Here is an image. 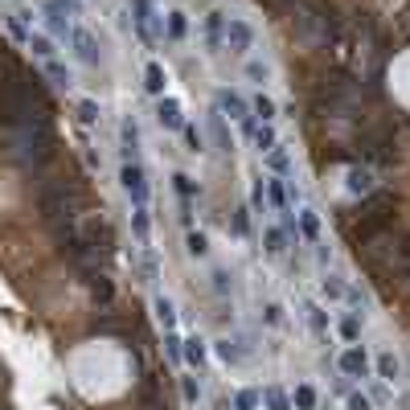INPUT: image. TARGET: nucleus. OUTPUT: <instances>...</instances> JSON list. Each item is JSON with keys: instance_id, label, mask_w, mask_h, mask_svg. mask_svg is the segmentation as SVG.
Wrapping results in <instances>:
<instances>
[{"instance_id": "nucleus-2", "label": "nucleus", "mask_w": 410, "mask_h": 410, "mask_svg": "<svg viewBox=\"0 0 410 410\" xmlns=\"http://www.w3.org/2000/svg\"><path fill=\"white\" fill-rule=\"evenodd\" d=\"M341 370H345L349 378H366V370H370V361H366V353H361V349H349V353L341 357Z\"/></svg>"}, {"instance_id": "nucleus-7", "label": "nucleus", "mask_w": 410, "mask_h": 410, "mask_svg": "<svg viewBox=\"0 0 410 410\" xmlns=\"http://www.w3.org/2000/svg\"><path fill=\"white\" fill-rule=\"evenodd\" d=\"M341 333H345V337H349V341H357V333H361V324H357V320H353V316H349V320H345V324H341Z\"/></svg>"}, {"instance_id": "nucleus-10", "label": "nucleus", "mask_w": 410, "mask_h": 410, "mask_svg": "<svg viewBox=\"0 0 410 410\" xmlns=\"http://www.w3.org/2000/svg\"><path fill=\"white\" fill-rule=\"evenodd\" d=\"M197 394H201V390H197V382H193V378H185V398H189V402H197Z\"/></svg>"}, {"instance_id": "nucleus-6", "label": "nucleus", "mask_w": 410, "mask_h": 410, "mask_svg": "<svg viewBox=\"0 0 410 410\" xmlns=\"http://www.w3.org/2000/svg\"><path fill=\"white\" fill-rule=\"evenodd\" d=\"M185 357H189L193 366H201V357H205V353H201V341H189V349H185Z\"/></svg>"}, {"instance_id": "nucleus-8", "label": "nucleus", "mask_w": 410, "mask_h": 410, "mask_svg": "<svg viewBox=\"0 0 410 410\" xmlns=\"http://www.w3.org/2000/svg\"><path fill=\"white\" fill-rule=\"evenodd\" d=\"M378 370H382V378H394V374H398V366H394V357H382V361H378Z\"/></svg>"}, {"instance_id": "nucleus-4", "label": "nucleus", "mask_w": 410, "mask_h": 410, "mask_svg": "<svg viewBox=\"0 0 410 410\" xmlns=\"http://www.w3.org/2000/svg\"><path fill=\"white\" fill-rule=\"evenodd\" d=\"M296 407L312 410L316 407V390H312V386H300V390H296Z\"/></svg>"}, {"instance_id": "nucleus-5", "label": "nucleus", "mask_w": 410, "mask_h": 410, "mask_svg": "<svg viewBox=\"0 0 410 410\" xmlns=\"http://www.w3.org/2000/svg\"><path fill=\"white\" fill-rule=\"evenodd\" d=\"M234 407H238V410H255V407H259V394H251V390H242V394L234 398Z\"/></svg>"}, {"instance_id": "nucleus-3", "label": "nucleus", "mask_w": 410, "mask_h": 410, "mask_svg": "<svg viewBox=\"0 0 410 410\" xmlns=\"http://www.w3.org/2000/svg\"><path fill=\"white\" fill-rule=\"evenodd\" d=\"M263 398H267V407H271V410H292V402L283 398V390H275V386H271V390H267Z\"/></svg>"}, {"instance_id": "nucleus-12", "label": "nucleus", "mask_w": 410, "mask_h": 410, "mask_svg": "<svg viewBox=\"0 0 410 410\" xmlns=\"http://www.w3.org/2000/svg\"><path fill=\"white\" fill-rule=\"evenodd\" d=\"M349 410H370V402H366L361 394H353V398H349Z\"/></svg>"}, {"instance_id": "nucleus-1", "label": "nucleus", "mask_w": 410, "mask_h": 410, "mask_svg": "<svg viewBox=\"0 0 410 410\" xmlns=\"http://www.w3.org/2000/svg\"><path fill=\"white\" fill-rule=\"evenodd\" d=\"M390 222H394V197H390V193H378L374 201H366L361 226H353V242H374Z\"/></svg>"}, {"instance_id": "nucleus-11", "label": "nucleus", "mask_w": 410, "mask_h": 410, "mask_svg": "<svg viewBox=\"0 0 410 410\" xmlns=\"http://www.w3.org/2000/svg\"><path fill=\"white\" fill-rule=\"evenodd\" d=\"M189 251H193V255H201V251H205V238H201V234H193V238H189Z\"/></svg>"}, {"instance_id": "nucleus-9", "label": "nucleus", "mask_w": 410, "mask_h": 410, "mask_svg": "<svg viewBox=\"0 0 410 410\" xmlns=\"http://www.w3.org/2000/svg\"><path fill=\"white\" fill-rule=\"evenodd\" d=\"M218 353H222V357H226V361H238V349H234V345H230V341H222V345H218Z\"/></svg>"}]
</instances>
